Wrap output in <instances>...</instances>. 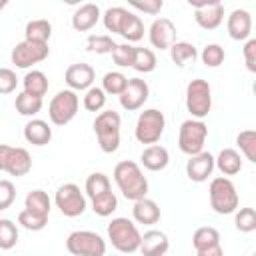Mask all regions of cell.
<instances>
[{
  "label": "cell",
  "instance_id": "5b68a950",
  "mask_svg": "<svg viewBox=\"0 0 256 256\" xmlns=\"http://www.w3.org/2000/svg\"><path fill=\"white\" fill-rule=\"evenodd\" d=\"M66 248L74 256H104L106 242L100 234L90 230H74L66 238Z\"/></svg>",
  "mask_w": 256,
  "mask_h": 256
},
{
  "label": "cell",
  "instance_id": "9c48e42d",
  "mask_svg": "<svg viewBox=\"0 0 256 256\" xmlns=\"http://www.w3.org/2000/svg\"><path fill=\"white\" fill-rule=\"evenodd\" d=\"M32 168V158L26 148L0 144V170L10 176H24Z\"/></svg>",
  "mask_w": 256,
  "mask_h": 256
},
{
  "label": "cell",
  "instance_id": "bcb514c9",
  "mask_svg": "<svg viewBox=\"0 0 256 256\" xmlns=\"http://www.w3.org/2000/svg\"><path fill=\"white\" fill-rule=\"evenodd\" d=\"M16 198V188L10 180H0V210H6L12 206Z\"/></svg>",
  "mask_w": 256,
  "mask_h": 256
},
{
  "label": "cell",
  "instance_id": "4dcf8cb0",
  "mask_svg": "<svg viewBox=\"0 0 256 256\" xmlns=\"http://www.w3.org/2000/svg\"><path fill=\"white\" fill-rule=\"evenodd\" d=\"M132 68H134V70H138V72H152V70L156 68V54H154L150 48L136 46Z\"/></svg>",
  "mask_w": 256,
  "mask_h": 256
},
{
  "label": "cell",
  "instance_id": "f35d334b",
  "mask_svg": "<svg viewBox=\"0 0 256 256\" xmlns=\"http://www.w3.org/2000/svg\"><path fill=\"white\" fill-rule=\"evenodd\" d=\"M236 144L240 146V150L246 156V160L256 162V132L254 130H242L236 136Z\"/></svg>",
  "mask_w": 256,
  "mask_h": 256
},
{
  "label": "cell",
  "instance_id": "4fadbf2b",
  "mask_svg": "<svg viewBox=\"0 0 256 256\" xmlns=\"http://www.w3.org/2000/svg\"><path fill=\"white\" fill-rule=\"evenodd\" d=\"M150 42L154 48L166 50L176 42V26L170 18L160 16L150 24Z\"/></svg>",
  "mask_w": 256,
  "mask_h": 256
},
{
  "label": "cell",
  "instance_id": "8fae6325",
  "mask_svg": "<svg viewBox=\"0 0 256 256\" xmlns=\"http://www.w3.org/2000/svg\"><path fill=\"white\" fill-rule=\"evenodd\" d=\"M54 200H56V206L60 208V212L64 216H68V218L80 216L86 210V198H84V194L80 192V188L74 182L62 184L56 190V198Z\"/></svg>",
  "mask_w": 256,
  "mask_h": 256
},
{
  "label": "cell",
  "instance_id": "8d00e7d4",
  "mask_svg": "<svg viewBox=\"0 0 256 256\" xmlns=\"http://www.w3.org/2000/svg\"><path fill=\"white\" fill-rule=\"evenodd\" d=\"M104 192H110V180H108V176L102 174V172L90 174L86 178V194L90 198H96V196H100Z\"/></svg>",
  "mask_w": 256,
  "mask_h": 256
},
{
  "label": "cell",
  "instance_id": "7402d4cb",
  "mask_svg": "<svg viewBox=\"0 0 256 256\" xmlns=\"http://www.w3.org/2000/svg\"><path fill=\"white\" fill-rule=\"evenodd\" d=\"M194 18H196V22H198L202 28L212 30V28H216V26L222 22V18H224V4H222L220 0H214L210 6L198 8L196 14H194Z\"/></svg>",
  "mask_w": 256,
  "mask_h": 256
},
{
  "label": "cell",
  "instance_id": "2e32d148",
  "mask_svg": "<svg viewBox=\"0 0 256 256\" xmlns=\"http://www.w3.org/2000/svg\"><path fill=\"white\" fill-rule=\"evenodd\" d=\"M214 156L210 152H198L194 156H190V160L186 162V174L190 180L194 182H204L212 172H214Z\"/></svg>",
  "mask_w": 256,
  "mask_h": 256
},
{
  "label": "cell",
  "instance_id": "cb8c5ba5",
  "mask_svg": "<svg viewBox=\"0 0 256 256\" xmlns=\"http://www.w3.org/2000/svg\"><path fill=\"white\" fill-rule=\"evenodd\" d=\"M214 164L220 168L222 174L234 176V174H238L242 170V154L238 150H234V148H224L218 154V158H214Z\"/></svg>",
  "mask_w": 256,
  "mask_h": 256
},
{
  "label": "cell",
  "instance_id": "d4e9b609",
  "mask_svg": "<svg viewBox=\"0 0 256 256\" xmlns=\"http://www.w3.org/2000/svg\"><path fill=\"white\" fill-rule=\"evenodd\" d=\"M52 36V24L46 20V18H34V20H28L26 24V38L24 40H30V42H44L48 44Z\"/></svg>",
  "mask_w": 256,
  "mask_h": 256
},
{
  "label": "cell",
  "instance_id": "ba28073f",
  "mask_svg": "<svg viewBox=\"0 0 256 256\" xmlns=\"http://www.w3.org/2000/svg\"><path fill=\"white\" fill-rule=\"evenodd\" d=\"M166 126V118L164 112H160L158 108H148L144 112H140L138 122H136V138L142 144H156L164 132Z\"/></svg>",
  "mask_w": 256,
  "mask_h": 256
},
{
  "label": "cell",
  "instance_id": "7dc6e473",
  "mask_svg": "<svg viewBox=\"0 0 256 256\" xmlns=\"http://www.w3.org/2000/svg\"><path fill=\"white\" fill-rule=\"evenodd\" d=\"M130 4L142 12H148V14H158L164 6L162 0H130Z\"/></svg>",
  "mask_w": 256,
  "mask_h": 256
},
{
  "label": "cell",
  "instance_id": "f907efd6",
  "mask_svg": "<svg viewBox=\"0 0 256 256\" xmlns=\"http://www.w3.org/2000/svg\"><path fill=\"white\" fill-rule=\"evenodd\" d=\"M6 4H8V0H0V10H2V8L6 6Z\"/></svg>",
  "mask_w": 256,
  "mask_h": 256
},
{
  "label": "cell",
  "instance_id": "6da1fadb",
  "mask_svg": "<svg viewBox=\"0 0 256 256\" xmlns=\"http://www.w3.org/2000/svg\"><path fill=\"white\" fill-rule=\"evenodd\" d=\"M114 180L120 188V192L128 200H140L146 198L148 192V180L142 174L140 166L134 160H122L114 166Z\"/></svg>",
  "mask_w": 256,
  "mask_h": 256
},
{
  "label": "cell",
  "instance_id": "d6986e66",
  "mask_svg": "<svg viewBox=\"0 0 256 256\" xmlns=\"http://www.w3.org/2000/svg\"><path fill=\"white\" fill-rule=\"evenodd\" d=\"M100 18V8L98 4L94 2H84L76 8V12L72 14V26L78 30V32H86L90 30Z\"/></svg>",
  "mask_w": 256,
  "mask_h": 256
},
{
  "label": "cell",
  "instance_id": "44dd1931",
  "mask_svg": "<svg viewBox=\"0 0 256 256\" xmlns=\"http://www.w3.org/2000/svg\"><path fill=\"white\" fill-rule=\"evenodd\" d=\"M144 168L152 170V172H158V170H164L168 166V160H170V154L164 146L160 144H150L148 148L142 150V156H140Z\"/></svg>",
  "mask_w": 256,
  "mask_h": 256
},
{
  "label": "cell",
  "instance_id": "7c38bea8",
  "mask_svg": "<svg viewBox=\"0 0 256 256\" xmlns=\"http://www.w3.org/2000/svg\"><path fill=\"white\" fill-rule=\"evenodd\" d=\"M50 48L44 42H30V40H22L12 48V62L18 68H28L32 64L42 62L44 58H48Z\"/></svg>",
  "mask_w": 256,
  "mask_h": 256
},
{
  "label": "cell",
  "instance_id": "1f68e13d",
  "mask_svg": "<svg viewBox=\"0 0 256 256\" xmlns=\"http://www.w3.org/2000/svg\"><path fill=\"white\" fill-rule=\"evenodd\" d=\"M16 110L22 116H34V114H38L42 110V98L32 96L28 92H20L16 96Z\"/></svg>",
  "mask_w": 256,
  "mask_h": 256
},
{
  "label": "cell",
  "instance_id": "3957f363",
  "mask_svg": "<svg viewBox=\"0 0 256 256\" xmlns=\"http://www.w3.org/2000/svg\"><path fill=\"white\" fill-rule=\"evenodd\" d=\"M108 238H110V242H112V246L116 250H120V252H136L140 248L142 234H140L138 226L130 218L118 216L108 224Z\"/></svg>",
  "mask_w": 256,
  "mask_h": 256
},
{
  "label": "cell",
  "instance_id": "e575fe53",
  "mask_svg": "<svg viewBox=\"0 0 256 256\" xmlns=\"http://www.w3.org/2000/svg\"><path fill=\"white\" fill-rule=\"evenodd\" d=\"M26 208L28 210H34V212H40V214H50V198L44 190L36 188V190H30L26 194Z\"/></svg>",
  "mask_w": 256,
  "mask_h": 256
},
{
  "label": "cell",
  "instance_id": "f1b7e54d",
  "mask_svg": "<svg viewBox=\"0 0 256 256\" xmlns=\"http://www.w3.org/2000/svg\"><path fill=\"white\" fill-rule=\"evenodd\" d=\"M192 244L198 250H204V248H210L214 244H220V232L214 228V226H202L194 232L192 236Z\"/></svg>",
  "mask_w": 256,
  "mask_h": 256
},
{
  "label": "cell",
  "instance_id": "ac0fdd59",
  "mask_svg": "<svg viewBox=\"0 0 256 256\" xmlns=\"http://www.w3.org/2000/svg\"><path fill=\"white\" fill-rule=\"evenodd\" d=\"M252 30V16L246 8H234L228 16V34L234 40H246Z\"/></svg>",
  "mask_w": 256,
  "mask_h": 256
},
{
  "label": "cell",
  "instance_id": "ee69618b",
  "mask_svg": "<svg viewBox=\"0 0 256 256\" xmlns=\"http://www.w3.org/2000/svg\"><path fill=\"white\" fill-rule=\"evenodd\" d=\"M134 52H136V46H132V44H118L116 48H114V52H112V60H114V64H118V66H132V62H134Z\"/></svg>",
  "mask_w": 256,
  "mask_h": 256
},
{
  "label": "cell",
  "instance_id": "484cf974",
  "mask_svg": "<svg viewBox=\"0 0 256 256\" xmlns=\"http://www.w3.org/2000/svg\"><path fill=\"white\" fill-rule=\"evenodd\" d=\"M170 56H172V62L176 66H186L188 62H194L198 58V50L194 44L190 42H184V40H176L170 48Z\"/></svg>",
  "mask_w": 256,
  "mask_h": 256
},
{
  "label": "cell",
  "instance_id": "30bf717a",
  "mask_svg": "<svg viewBox=\"0 0 256 256\" xmlns=\"http://www.w3.org/2000/svg\"><path fill=\"white\" fill-rule=\"evenodd\" d=\"M78 96L74 90H60L52 102H50V108H48V116L52 120V124L56 126H64L68 124L76 112H78Z\"/></svg>",
  "mask_w": 256,
  "mask_h": 256
},
{
  "label": "cell",
  "instance_id": "681fc988",
  "mask_svg": "<svg viewBox=\"0 0 256 256\" xmlns=\"http://www.w3.org/2000/svg\"><path fill=\"white\" fill-rule=\"evenodd\" d=\"M198 256H224V250L220 244H214L210 248H204V250H198Z\"/></svg>",
  "mask_w": 256,
  "mask_h": 256
},
{
  "label": "cell",
  "instance_id": "9a60e30c",
  "mask_svg": "<svg viewBox=\"0 0 256 256\" xmlns=\"http://www.w3.org/2000/svg\"><path fill=\"white\" fill-rule=\"evenodd\" d=\"M94 76L96 72L88 62H74L66 68V74H64L66 84L74 90H88L94 82Z\"/></svg>",
  "mask_w": 256,
  "mask_h": 256
},
{
  "label": "cell",
  "instance_id": "816d5d0a",
  "mask_svg": "<svg viewBox=\"0 0 256 256\" xmlns=\"http://www.w3.org/2000/svg\"><path fill=\"white\" fill-rule=\"evenodd\" d=\"M112 256H116V254H112Z\"/></svg>",
  "mask_w": 256,
  "mask_h": 256
},
{
  "label": "cell",
  "instance_id": "5bb4252c",
  "mask_svg": "<svg viewBox=\"0 0 256 256\" xmlns=\"http://www.w3.org/2000/svg\"><path fill=\"white\" fill-rule=\"evenodd\" d=\"M150 88L146 84V80L142 78H128V84L124 88V92L120 94V104L126 110H138L146 100H148Z\"/></svg>",
  "mask_w": 256,
  "mask_h": 256
},
{
  "label": "cell",
  "instance_id": "836d02e7",
  "mask_svg": "<svg viewBox=\"0 0 256 256\" xmlns=\"http://www.w3.org/2000/svg\"><path fill=\"white\" fill-rule=\"evenodd\" d=\"M116 46L118 44L108 34H90L86 38V48L92 50V52H98V54H108V52L112 54Z\"/></svg>",
  "mask_w": 256,
  "mask_h": 256
},
{
  "label": "cell",
  "instance_id": "e0dca14e",
  "mask_svg": "<svg viewBox=\"0 0 256 256\" xmlns=\"http://www.w3.org/2000/svg\"><path fill=\"white\" fill-rule=\"evenodd\" d=\"M170 248L168 236L162 230H148L140 238V252L142 256H164Z\"/></svg>",
  "mask_w": 256,
  "mask_h": 256
},
{
  "label": "cell",
  "instance_id": "d590c367",
  "mask_svg": "<svg viewBox=\"0 0 256 256\" xmlns=\"http://www.w3.org/2000/svg\"><path fill=\"white\" fill-rule=\"evenodd\" d=\"M126 84H128V78H126L122 72H116V70H114V72H106L104 78H102V90L108 92V94L120 96V94L124 92Z\"/></svg>",
  "mask_w": 256,
  "mask_h": 256
},
{
  "label": "cell",
  "instance_id": "ab89813d",
  "mask_svg": "<svg viewBox=\"0 0 256 256\" xmlns=\"http://www.w3.org/2000/svg\"><path fill=\"white\" fill-rule=\"evenodd\" d=\"M106 104V92L98 86H90L84 94V108L88 112H100Z\"/></svg>",
  "mask_w": 256,
  "mask_h": 256
},
{
  "label": "cell",
  "instance_id": "4316f807",
  "mask_svg": "<svg viewBox=\"0 0 256 256\" xmlns=\"http://www.w3.org/2000/svg\"><path fill=\"white\" fill-rule=\"evenodd\" d=\"M24 92L42 98L48 92V78L42 70H30L24 76Z\"/></svg>",
  "mask_w": 256,
  "mask_h": 256
},
{
  "label": "cell",
  "instance_id": "f6af8a7d",
  "mask_svg": "<svg viewBox=\"0 0 256 256\" xmlns=\"http://www.w3.org/2000/svg\"><path fill=\"white\" fill-rule=\"evenodd\" d=\"M18 86V78L14 70L10 68H0V94H10Z\"/></svg>",
  "mask_w": 256,
  "mask_h": 256
},
{
  "label": "cell",
  "instance_id": "74e56055",
  "mask_svg": "<svg viewBox=\"0 0 256 256\" xmlns=\"http://www.w3.org/2000/svg\"><path fill=\"white\" fill-rule=\"evenodd\" d=\"M18 242V228L12 220L2 218L0 220V248L2 250H10L14 248Z\"/></svg>",
  "mask_w": 256,
  "mask_h": 256
},
{
  "label": "cell",
  "instance_id": "d6a6232c",
  "mask_svg": "<svg viewBox=\"0 0 256 256\" xmlns=\"http://www.w3.org/2000/svg\"><path fill=\"white\" fill-rule=\"evenodd\" d=\"M118 208V198L116 194L110 190V192H104L96 198H92V210L98 214V216H110L114 210Z\"/></svg>",
  "mask_w": 256,
  "mask_h": 256
},
{
  "label": "cell",
  "instance_id": "83f0119b",
  "mask_svg": "<svg viewBox=\"0 0 256 256\" xmlns=\"http://www.w3.org/2000/svg\"><path fill=\"white\" fill-rule=\"evenodd\" d=\"M118 34H122L128 42L140 40L144 36V22H142V18L136 16V14H132V12H128L124 16V20H122V26H120V32Z\"/></svg>",
  "mask_w": 256,
  "mask_h": 256
},
{
  "label": "cell",
  "instance_id": "c3c4849f",
  "mask_svg": "<svg viewBox=\"0 0 256 256\" xmlns=\"http://www.w3.org/2000/svg\"><path fill=\"white\" fill-rule=\"evenodd\" d=\"M244 60L250 72H256V38H248L244 44Z\"/></svg>",
  "mask_w": 256,
  "mask_h": 256
},
{
  "label": "cell",
  "instance_id": "ffe728a7",
  "mask_svg": "<svg viewBox=\"0 0 256 256\" xmlns=\"http://www.w3.org/2000/svg\"><path fill=\"white\" fill-rule=\"evenodd\" d=\"M24 138L34 146H44L52 140V128L46 120L34 118L24 126Z\"/></svg>",
  "mask_w": 256,
  "mask_h": 256
},
{
  "label": "cell",
  "instance_id": "8992f818",
  "mask_svg": "<svg viewBox=\"0 0 256 256\" xmlns=\"http://www.w3.org/2000/svg\"><path fill=\"white\" fill-rule=\"evenodd\" d=\"M186 106H188V112L196 120H202L204 116H208V112L212 110V88L206 80L194 78V80L188 82V86H186Z\"/></svg>",
  "mask_w": 256,
  "mask_h": 256
},
{
  "label": "cell",
  "instance_id": "603a6c76",
  "mask_svg": "<svg viewBox=\"0 0 256 256\" xmlns=\"http://www.w3.org/2000/svg\"><path fill=\"white\" fill-rule=\"evenodd\" d=\"M132 214H134V220L138 224H156L160 220V208L150 198L136 200L134 202V208H132Z\"/></svg>",
  "mask_w": 256,
  "mask_h": 256
},
{
  "label": "cell",
  "instance_id": "b9f144b4",
  "mask_svg": "<svg viewBox=\"0 0 256 256\" xmlns=\"http://www.w3.org/2000/svg\"><path fill=\"white\" fill-rule=\"evenodd\" d=\"M224 58H226L224 48H222L220 44H216V42L206 44V46H204V50H202V62H204L206 66H210V68L220 66V64L224 62Z\"/></svg>",
  "mask_w": 256,
  "mask_h": 256
},
{
  "label": "cell",
  "instance_id": "52a82bcc",
  "mask_svg": "<svg viewBox=\"0 0 256 256\" xmlns=\"http://www.w3.org/2000/svg\"><path fill=\"white\" fill-rule=\"evenodd\" d=\"M208 136V126L202 120L196 118H188L180 124V134H178V146L182 152H186L188 156H194L198 152H202L204 148V140Z\"/></svg>",
  "mask_w": 256,
  "mask_h": 256
},
{
  "label": "cell",
  "instance_id": "7bdbcfd3",
  "mask_svg": "<svg viewBox=\"0 0 256 256\" xmlns=\"http://www.w3.org/2000/svg\"><path fill=\"white\" fill-rule=\"evenodd\" d=\"M234 224L240 232H252L256 230V210L254 208H240L236 212Z\"/></svg>",
  "mask_w": 256,
  "mask_h": 256
},
{
  "label": "cell",
  "instance_id": "277c9868",
  "mask_svg": "<svg viewBox=\"0 0 256 256\" xmlns=\"http://www.w3.org/2000/svg\"><path fill=\"white\" fill-rule=\"evenodd\" d=\"M210 206L218 214H232L238 208V192L230 178L218 176L210 182Z\"/></svg>",
  "mask_w": 256,
  "mask_h": 256
},
{
  "label": "cell",
  "instance_id": "60d3db41",
  "mask_svg": "<svg viewBox=\"0 0 256 256\" xmlns=\"http://www.w3.org/2000/svg\"><path fill=\"white\" fill-rule=\"evenodd\" d=\"M126 14H128V10L122 8V6L106 8V12H104V26H106V30L108 32H120V26H122V20H124Z\"/></svg>",
  "mask_w": 256,
  "mask_h": 256
},
{
  "label": "cell",
  "instance_id": "f546056e",
  "mask_svg": "<svg viewBox=\"0 0 256 256\" xmlns=\"http://www.w3.org/2000/svg\"><path fill=\"white\" fill-rule=\"evenodd\" d=\"M18 224H22L26 230L38 232V230L46 228V224H48V214H40V212H34V210L24 208V210L18 214Z\"/></svg>",
  "mask_w": 256,
  "mask_h": 256
},
{
  "label": "cell",
  "instance_id": "7a4b0ae2",
  "mask_svg": "<svg viewBox=\"0 0 256 256\" xmlns=\"http://www.w3.org/2000/svg\"><path fill=\"white\" fill-rule=\"evenodd\" d=\"M120 124H122V118L112 108L100 112L94 120V132H96L98 144L108 154L116 152L120 146Z\"/></svg>",
  "mask_w": 256,
  "mask_h": 256
}]
</instances>
